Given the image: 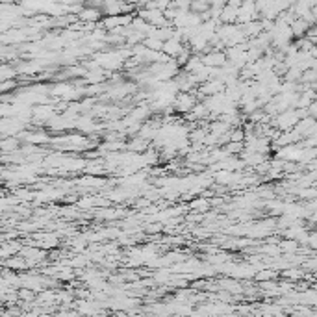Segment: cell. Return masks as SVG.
I'll use <instances>...</instances> for the list:
<instances>
[{
    "instance_id": "obj_3",
    "label": "cell",
    "mask_w": 317,
    "mask_h": 317,
    "mask_svg": "<svg viewBox=\"0 0 317 317\" xmlns=\"http://www.w3.org/2000/svg\"><path fill=\"white\" fill-rule=\"evenodd\" d=\"M193 106H195V98H193V96L178 95V98H177V108H178V110L187 111V110H191Z\"/></svg>"
},
{
    "instance_id": "obj_1",
    "label": "cell",
    "mask_w": 317,
    "mask_h": 317,
    "mask_svg": "<svg viewBox=\"0 0 317 317\" xmlns=\"http://www.w3.org/2000/svg\"><path fill=\"white\" fill-rule=\"evenodd\" d=\"M297 123H299V113L293 110H289L288 113H282L280 117H278V126H282V128H291Z\"/></svg>"
},
{
    "instance_id": "obj_2",
    "label": "cell",
    "mask_w": 317,
    "mask_h": 317,
    "mask_svg": "<svg viewBox=\"0 0 317 317\" xmlns=\"http://www.w3.org/2000/svg\"><path fill=\"white\" fill-rule=\"evenodd\" d=\"M98 17H100V9H98V7H95V6L82 7V9H80V19H82V21L91 22V21H96Z\"/></svg>"
}]
</instances>
